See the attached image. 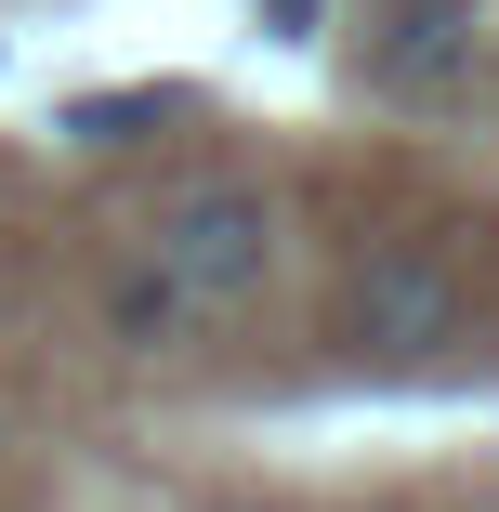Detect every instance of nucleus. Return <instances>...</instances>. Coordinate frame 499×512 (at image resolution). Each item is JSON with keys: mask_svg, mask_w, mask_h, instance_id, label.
I'll return each mask as SVG.
<instances>
[{"mask_svg": "<svg viewBox=\"0 0 499 512\" xmlns=\"http://www.w3.org/2000/svg\"><path fill=\"white\" fill-rule=\"evenodd\" d=\"M106 329H119L132 355H158V342H184V329H197V302H184V289H171L145 250H132V263L106 276Z\"/></svg>", "mask_w": 499, "mask_h": 512, "instance_id": "obj_4", "label": "nucleus"}, {"mask_svg": "<svg viewBox=\"0 0 499 512\" xmlns=\"http://www.w3.org/2000/svg\"><path fill=\"white\" fill-rule=\"evenodd\" d=\"M276 250H289V211H276V184H250V171H197V184H171L145 211V263L197 302V329L250 316V302L276 289Z\"/></svg>", "mask_w": 499, "mask_h": 512, "instance_id": "obj_1", "label": "nucleus"}, {"mask_svg": "<svg viewBox=\"0 0 499 512\" xmlns=\"http://www.w3.org/2000/svg\"><path fill=\"white\" fill-rule=\"evenodd\" d=\"M460 342H473V276H460L434 237H381V250L342 276V355L421 368V355H460Z\"/></svg>", "mask_w": 499, "mask_h": 512, "instance_id": "obj_2", "label": "nucleus"}, {"mask_svg": "<svg viewBox=\"0 0 499 512\" xmlns=\"http://www.w3.org/2000/svg\"><path fill=\"white\" fill-rule=\"evenodd\" d=\"M473 66H486V0H368L355 27V79L381 106H447Z\"/></svg>", "mask_w": 499, "mask_h": 512, "instance_id": "obj_3", "label": "nucleus"}, {"mask_svg": "<svg viewBox=\"0 0 499 512\" xmlns=\"http://www.w3.org/2000/svg\"><path fill=\"white\" fill-rule=\"evenodd\" d=\"M263 27H276V40H316V27H329V0H263Z\"/></svg>", "mask_w": 499, "mask_h": 512, "instance_id": "obj_6", "label": "nucleus"}, {"mask_svg": "<svg viewBox=\"0 0 499 512\" xmlns=\"http://www.w3.org/2000/svg\"><path fill=\"white\" fill-rule=\"evenodd\" d=\"M158 119H171V92H79V106H66V145L106 158V145H145Z\"/></svg>", "mask_w": 499, "mask_h": 512, "instance_id": "obj_5", "label": "nucleus"}]
</instances>
